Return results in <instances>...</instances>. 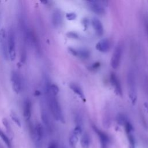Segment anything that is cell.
<instances>
[{
  "instance_id": "obj_10",
  "label": "cell",
  "mask_w": 148,
  "mask_h": 148,
  "mask_svg": "<svg viewBox=\"0 0 148 148\" xmlns=\"http://www.w3.org/2000/svg\"><path fill=\"white\" fill-rule=\"evenodd\" d=\"M110 81L111 85L114 88L115 93L120 96L121 97L123 95V90L121 88V85L120 82L119 77L114 73H112L110 76Z\"/></svg>"
},
{
  "instance_id": "obj_1",
  "label": "cell",
  "mask_w": 148,
  "mask_h": 148,
  "mask_svg": "<svg viewBox=\"0 0 148 148\" xmlns=\"http://www.w3.org/2000/svg\"><path fill=\"white\" fill-rule=\"evenodd\" d=\"M45 92L47 95L49 109L53 117L57 121L64 123V116L57 96L52 95L47 90H45Z\"/></svg>"
},
{
  "instance_id": "obj_17",
  "label": "cell",
  "mask_w": 148,
  "mask_h": 148,
  "mask_svg": "<svg viewBox=\"0 0 148 148\" xmlns=\"http://www.w3.org/2000/svg\"><path fill=\"white\" fill-rule=\"evenodd\" d=\"M62 22V17L61 12L59 10H56L54 12L52 16V23L55 27H58Z\"/></svg>"
},
{
  "instance_id": "obj_4",
  "label": "cell",
  "mask_w": 148,
  "mask_h": 148,
  "mask_svg": "<svg viewBox=\"0 0 148 148\" xmlns=\"http://www.w3.org/2000/svg\"><path fill=\"white\" fill-rule=\"evenodd\" d=\"M8 50L9 58L14 61L16 57V39L13 30L11 28L8 32Z\"/></svg>"
},
{
  "instance_id": "obj_9",
  "label": "cell",
  "mask_w": 148,
  "mask_h": 148,
  "mask_svg": "<svg viewBox=\"0 0 148 148\" xmlns=\"http://www.w3.org/2000/svg\"><path fill=\"white\" fill-rule=\"evenodd\" d=\"M92 128L98 136L101 148H108V144L109 143V138L108 135L105 132L98 128L95 125H92Z\"/></svg>"
},
{
  "instance_id": "obj_24",
  "label": "cell",
  "mask_w": 148,
  "mask_h": 148,
  "mask_svg": "<svg viewBox=\"0 0 148 148\" xmlns=\"http://www.w3.org/2000/svg\"><path fill=\"white\" fill-rule=\"evenodd\" d=\"M10 117H11L12 120L17 124V126H18L20 127H21L20 120L19 118L18 117V116H17V114L14 112H11V113H10Z\"/></svg>"
},
{
  "instance_id": "obj_7",
  "label": "cell",
  "mask_w": 148,
  "mask_h": 148,
  "mask_svg": "<svg viewBox=\"0 0 148 148\" xmlns=\"http://www.w3.org/2000/svg\"><path fill=\"white\" fill-rule=\"evenodd\" d=\"M82 133V127L81 125H76L75 128L71 131L69 136V145L71 148H76Z\"/></svg>"
},
{
  "instance_id": "obj_8",
  "label": "cell",
  "mask_w": 148,
  "mask_h": 148,
  "mask_svg": "<svg viewBox=\"0 0 148 148\" xmlns=\"http://www.w3.org/2000/svg\"><path fill=\"white\" fill-rule=\"evenodd\" d=\"M10 81L13 91L16 94H19L21 90V82L19 75L16 71L11 72Z\"/></svg>"
},
{
  "instance_id": "obj_16",
  "label": "cell",
  "mask_w": 148,
  "mask_h": 148,
  "mask_svg": "<svg viewBox=\"0 0 148 148\" xmlns=\"http://www.w3.org/2000/svg\"><path fill=\"white\" fill-rule=\"evenodd\" d=\"M31 102L29 99H26L24 103L23 116L27 120H29L31 116Z\"/></svg>"
},
{
  "instance_id": "obj_11",
  "label": "cell",
  "mask_w": 148,
  "mask_h": 148,
  "mask_svg": "<svg viewBox=\"0 0 148 148\" xmlns=\"http://www.w3.org/2000/svg\"><path fill=\"white\" fill-rule=\"evenodd\" d=\"M87 5L91 11L99 15H102L105 13V8L98 1H87Z\"/></svg>"
},
{
  "instance_id": "obj_27",
  "label": "cell",
  "mask_w": 148,
  "mask_h": 148,
  "mask_svg": "<svg viewBox=\"0 0 148 148\" xmlns=\"http://www.w3.org/2000/svg\"><path fill=\"white\" fill-rule=\"evenodd\" d=\"M2 123H3V124L4 125V126L5 127L6 130L10 132V125H9V124L8 121V120H6V119L4 118L2 119Z\"/></svg>"
},
{
  "instance_id": "obj_21",
  "label": "cell",
  "mask_w": 148,
  "mask_h": 148,
  "mask_svg": "<svg viewBox=\"0 0 148 148\" xmlns=\"http://www.w3.org/2000/svg\"><path fill=\"white\" fill-rule=\"evenodd\" d=\"M126 134L129 143V148H135V139L132 132Z\"/></svg>"
},
{
  "instance_id": "obj_23",
  "label": "cell",
  "mask_w": 148,
  "mask_h": 148,
  "mask_svg": "<svg viewBox=\"0 0 148 148\" xmlns=\"http://www.w3.org/2000/svg\"><path fill=\"white\" fill-rule=\"evenodd\" d=\"M124 128H125V133L126 134H128V133H131L133 132L134 131V128L132 125L131 124V123L129 121H127L125 122V123L124 124Z\"/></svg>"
},
{
  "instance_id": "obj_30",
  "label": "cell",
  "mask_w": 148,
  "mask_h": 148,
  "mask_svg": "<svg viewBox=\"0 0 148 148\" xmlns=\"http://www.w3.org/2000/svg\"><path fill=\"white\" fill-rule=\"evenodd\" d=\"M146 32L147 35V39H148V21H146Z\"/></svg>"
},
{
  "instance_id": "obj_12",
  "label": "cell",
  "mask_w": 148,
  "mask_h": 148,
  "mask_svg": "<svg viewBox=\"0 0 148 148\" xmlns=\"http://www.w3.org/2000/svg\"><path fill=\"white\" fill-rule=\"evenodd\" d=\"M68 51L73 56L77 57L81 59L85 60L90 57V52L86 49H75L68 47Z\"/></svg>"
},
{
  "instance_id": "obj_20",
  "label": "cell",
  "mask_w": 148,
  "mask_h": 148,
  "mask_svg": "<svg viewBox=\"0 0 148 148\" xmlns=\"http://www.w3.org/2000/svg\"><path fill=\"white\" fill-rule=\"evenodd\" d=\"M42 121H43V123L45 124L46 127L47 128V129L49 130H51V124H50V121L49 120V117H48L47 114L44 112H43L42 113Z\"/></svg>"
},
{
  "instance_id": "obj_5",
  "label": "cell",
  "mask_w": 148,
  "mask_h": 148,
  "mask_svg": "<svg viewBox=\"0 0 148 148\" xmlns=\"http://www.w3.org/2000/svg\"><path fill=\"white\" fill-rule=\"evenodd\" d=\"M0 50L4 59L8 60V33L3 28L0 29Z\"/></svg>"
},
{
  "instance_id": "obj_19",
  "label": "cell",
  "mask_w": 148,
  "mask_h": 148,
  "mask_svg": "<svg viewBox=\"0 0 148 148\" xmlns=\"http://www.w3.org/2000/svg\"><path fill=\"white\" fill-rule=\"evenodd\" d=\"M0 137L8 148H12V143L10 139L1 128H0Z\"/></svg>"
},
{
  "instance_id": "obj_14",
  "label": "cell",
  "mask_w": 148,
  "mask_h": 148,
  "mask_svg": "<svg viewBox=\"0 0 148 148\" xmlns=\"http://www.w3.org/2000/svg\"><path fill=\"white\" fill-rule=\"evenodd\" d=\"M92 26L95 31L96 34L100 36L103 34V27L101 21L96 17H93L91 20Z\"/></svg>"
},
{
  "instance_id": "obj_3",
  "label": "cell",
  "mask_w": 148,
  "mask_h": 148,
  "mask_svg": "<svg viewBox=\"0 0 148 148\" xmlns=\"http://www.w3.org/2000/svg\"><path fill=\"white\" fill-rule=\"evenodd\" d=\"M31 132L34 140L36 148H41L44 136L43 126L40 123H37L34 128H31Z\"/></svg>"
},
{
  "instance_id": "obj_15",
  "label": "cell",
  "mask_w": 148,
  "mask_h": 148,
  "mask_svg": "<svg viewBox=\"0 0 148 148\" xmlns=\"http://www.w3.org/2000/svg\"><path fill=\"white\" fill-rule=\"evenodd\" d=\"M69 87L74 92L75 94H77L79 97V98L82 100H83V102H86V98H85L84 92H83L82 88L79 85H77V84L73 83H71L69 84Z\"/></svg>"
},
{
  "instance_id": "obj_25",
  "label": "cell",
  "mask_w": 148,
  "mask_h": 148,
  "mask_svg": "<svg viewBox=\"0 0 148 148\" xmlns=\"http://www.w3.org/2000/svg\"><path fill=\"white\" fill-rule=\"evenodd\" d=\"M66 17L69 20H73L76 18V14L73 12L68 13L66 14Z\"/></svg>"
},
{
  "instance_id": "obj_13",
  "label": "cell",
  "mask_w": 148,
  "mask_h": 148,
  "mask_svg": "<svg viewBox=\"0 0 148 148\" xmlns=\"http://www.w3.org/2000/svg\"><path fill=\"white\" fill-rule=\"evenodd\" d=\"M96 49L101 53L108 52L110 47V43L108 39L103 38L96 44Z\"/></svg>"
},
{
  "instance_id": "obj_28",
  "label": "cell",
  "mask_w": 148,
  "mask_h": 148,
  "mask_svg": "<svg viewBox=\"0 0 148 148\" xmlns=\"http://www.w3.org/2000/svg\"><path fill=\"white\" fill-rule=\"evenodd\" d=\"M99 66H100V62H96L91 65V66H90V69H91V70L95 71V70L98 69L99 68Z\"/></svg>"
},
{
  "instance_id": "obj_29",
  "label": "cell",
  "mask_w": 148,
  "mask_h": 148,
  "mask_svg": "<svg viewBox=\"0 0 148 148\" xmlns=\"http://www.w3.org/2000/svg\"><path fill=\"white\" fill-rule=\"evenodd\" d=\"M47 148H58V144L56 142L52 141L49 144Z\"/></svg>"
},
{
  "instance_id": "obj_26",
  "label": "cell",
  "mask_w": 148,
  "mask_h": 148,
  "mask_svg": "<svg viewBox=\"0 0 148 148\" xmlns=\"http://www.w3.org/2000/svg\"><path fill=\"white\" fill-rule=\"evenodd\" d=\"M66 36L68 38H74V39H77L79 38V36L77 33L75 32H69L66 34Z\"/></svg>"
},
{
  "instance_id": "obj_6",
  "label": "cell",
  "mask_w": 148,
  "mask_h": 148,
  "mask_svg": "<svg viewBox=\"0 0 148 148\" xmlns=\"http://www.w3.org/2000/svg\"><path fill=\"white\" fill-rule=\"evenodd\" d=\"M122 53H123L122 46L121 45H118L116 47L111 58L110 65L113 69H116L119 68L121 62Z\"/></svg>"
},
{
  "instance_id": "obj_18",
  "label": "cell",
  "mask_w": 148,
  "mask_h": 148,
  "mask_svg": "<svg viewBox=\"0 0 148 148\" xmlns=\"http://www.w3.org/2000/svg\"><path fill=\"white\" fill-rule=\"evenodd\" d=\"M90 139L89 135L87 133H84L80 139V145L82 148H89Z\"/></svg>"
},
{
  "instance_id": "obj_22",
  "label": "cell",
  "mask_w": 148,
  "mask_h": 148,
  "mask_svg": "<svg viewBox=\"0 0 148 148\" xmlns=\"http://www.w3.org/2000/svg\"><path fill=\"white\" fill-rule=\"evenodd\" d=\"M116 120L117 123L120 125H124V124L125 123V122L127 121V119H126V117L122 114H119L117 116V118H116Z\"/></svg>"
},
{
  "instance_id": "obj_2",
  "label": "cell",
  "mask_w": 148,
  "mask_h": 148,
  "mask_svg": "<svg viewBox=\"0 0 148 148\" xmlns=\"http://www.w3.org/2000/svg\"><path fill=\"white\" fill-rule=\"evenodd\" d=\"M127 82L128 88L129 98L132 105H135L137 101V90L135 75L132 70H130L127 75Z\"/></svg>"
}]
</instances>
